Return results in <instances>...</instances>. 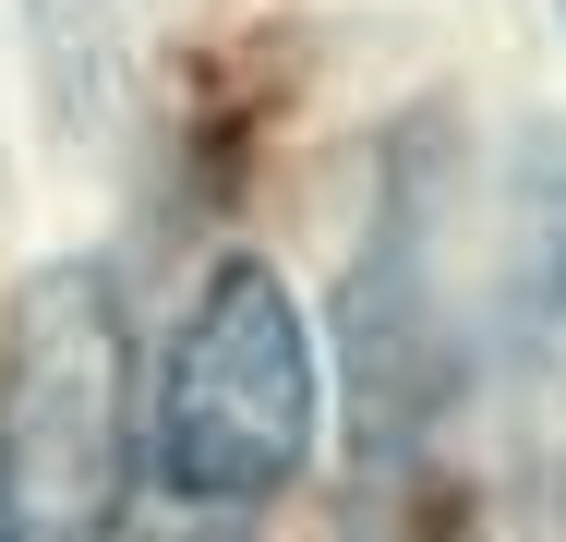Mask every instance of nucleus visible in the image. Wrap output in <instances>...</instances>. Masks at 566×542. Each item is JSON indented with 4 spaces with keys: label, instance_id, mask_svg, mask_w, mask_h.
Masks as SVG:
<instances>
[{
    "label": "nucleus",
    "instance_id": "3",
    "mask_svg": "<svg viewBox=\"0 0 566 542\" xmlns=\"http://www.w3.org/2000/svg\"><path fill=\"white\" fill-rule=\"evenodd\" d=\"M0 542H24V507H12V482H0Z\"/></svg>",
    "mask_w": 566,
    "mask_h": 542
},
{
    "label": "nucleus",
    "instance_id": "2",
    "mask_svg": "<svg viewBox=\"0 0 566 542\" xmlns=\"http://www.w3.org/2000/svg\"><path fill=\"white\" fill-rule=\"evenodd\" d=\"M120 302L97 265H49L12 302V386H0V482L36 542H97L120 507Z\"/></svg>",
    "mask_w": 566,
    "mask_h": 542
},
{
    "label": "nucleus",
    "instance_id": "1",
    "mask_svg": "<svg viewBox=\"0 0 566 542\" xmlns=\"http://www.w3.org/2000/svg\"><path fill=\"white\" fill-rule=\"evenodd\" d=\"M314 446V337L265 265H218L157 374V470L193 507H253Z\"/></svg>",
    "mask_w": 566,
    "mask_h": 542
}]
</instances>
